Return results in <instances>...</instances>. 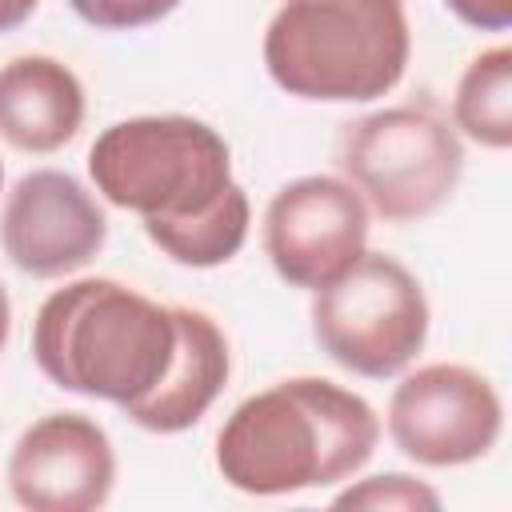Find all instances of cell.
<instances>
[{
    "label": "cell",
    "mask_w": 512,
    "mask_h": 512,
    "mask_svg": "<svg viewBox=\"0 0 512 512\" xmlns=\"http://www.w3.org/2000/svg\"><path fill=\"white\" fill-rule=\"evenodd\" d=\"M88 176L104 204L140 216L172 264L220 268L248 240L252 204L232 180L228 140L208 120L184 112L116 120L92 140Z\"/></svg>",
    "instance_id": "obj_1"
},
{
    "label": "cell",
    "mask_w": 512,
    "mask_h": 512,
    "mask_svg": "<svg viewBox=\"0 0 512 512\" xmlns=\"http://www.w3.org/2000/svg\"><path fill=\"white\" fill-rule=\"evenodd\" d=\"M376 408L328 380L288 376L244 396L216 432V472L244 496H296L352 480L380 444Z\"/></svg>",
    "instance_id": "obj_2"
},
{
    "label": "cell",
    "mask_w": 512,
    "mask_h": 512,
    "mask_svg": "<svg viewBox=\"0 0 512 512\" xmlns=\"http://www.w3.org/2000/svg\"><path fill=\"white\" fill-rule=\"evenodd\" d=\"M180 348V312L148 292L80 276L48 292L32 320V360L64 392L128 412L160 388Z\"/></svg>",
    "instance_id": "obj_3"
},
{
    "label": "cell",
    "mask_w": 512,
    "mask_h": 512,
    "mask_svg": "<svg viewBox=\"0 0 512 512\" xmlns=\"http://www.w3.org/2000/svg\"><path fill=\"white\" fill-rule=\"evenodd\" d=\"M268 80L312 104L388 96L412 60L404 0H280L264 28Z\"/></svg>",
    "instance_id": "obj_4"
},
{
    "label": "cell",
    "mask_w": 512,
    "mask_h": 512,
    "mask_svg": "<svg viewBox=\"0 0 512 512\" xmlns=\"http://www.w3.org/2000/svg\"><path fill=\"white\" fill-rule=\"evenodd\" d=\"M336 168L368 212L388 224H416L452 200L464 176V144L432 104H388L344 124Z\"/></svg>",
    "instance_id": "obj_5"
},
{
    "label": "cell",
    "mask_w": 512,
    "mask_h": 512,
    "mask_svg": "<svg viewBox=\"0 0 512 512\" xmlns=\"http://www.w3.org/2000/svg\"><path fill=\"white\" fill-rule=\"evenodd\" d=\"M308 324L332 364L364 380H392L424 352L432 312L408 264L364 252L344 276L312 292Z\"/></svg>",
    "instance_id": "obj_6"
},
{
    "label": "cell",
    "mask_w": 512,
    "mask_h": 512,
    "mask_svg": "<svg viewBox=\"0 0 512 512\" xmlns=\"http://www.w3.org/2000/svg\"><path fill=\"white\" fill-rule=\"evenodd\" d=\"M388 440L420 468H464L484 460L504 432L496 384L456 360L404 368L384 412Z\"/></svg>",
    "instance_id": "obj_7"
},
{
    "label": "cell",
    "mask_w": 512,
    "mask_h": 512,
    "mask_svg": "<svg viewBox=\"0 0 512 512\" xmlns=\"http://www.w3.org/2000/svg\"><path fill=\"white\" fill-rule=\"evenodd\" d=\"M368 204L344 176H296L280 184L260 220L272 272L300 292L344 276L368 252Z\"/></svg>",
    "instance_id": "obj_8"
},
{
    "label": "cell",
    "mask_w": 512,
    "mask_h": 512,
    "mask_svg": "<svg viewBox=\"0 0 512 512\" xmlns=\"http://www.w3.org/2000/svg\"><path fill=\"white\" fill-rule=\"evenodd\" d=\"M108 244L100 196L64 168H32L0 208V248L32 280H60L88 268Z\"/></svg>",
    "instance_id": "obj_9"
},
{
    "label": "cell",
    "mask_w": 512,
    "mask_h": 512,
    "mask_svg": "<svg viewBox=\"0 0 512 512\" xmlns=\"http://www.w3.org/2000/svg\"><path fill=\"white\" fill-rule=\"evenodd\" d=\"M4 480L28 512H96L116 488V448L92 416L48 412L16 436Z\"/></svg>",
    "instance_id": "obj_10"
},
{
    "label": "cell",
    "mask_w": 512,
    "mask_h": 512,
    "mask_svg": "<svg viewBox=\"0 0 512 512\" xmlns=\"http://www.w3.org/2000/svg\"><path fill=\"white\" fill-rule=\"evenodd\" d=\"M84 84L80 76L48 56L20 52L0 64V140L28 156L60 152L84 128Z\"/></svg>",
    "instance_id": "obj_11"
},
{
    "label": "cell",
    "mask_w": 512,
    "mask_h": 512,
    "mask_svg": "<svg viewBox=\"0 0 512 512\" xmlns=\"http://www.w3.org/2000/svg\"><path fill=\"white\" fill-rule=\"evenodd\" d=\"M176 312H180V348L168 376L152 396H144L124 412L136 428L156 436H176L200 424L232 376V348L224 328L204 308L176 304Z\"/></svg>",
    "instance_id": "obj_12"
},
{
    "label": "cell",
    "mask_w": 512,
    "mask_h": 512,
    "mask_svg": "<svg viewBox=\"0 0 512 512\" xmlns=\"http://www.w3.org/2000/svg\"><path fill=\"white\" fill-rule=\"evenodd\" d=\"M452 128L488 152L512 148V48L476 52L452 92Z\"/></svg>",
    "instance_id": "obj_13"
},
{
    "label": "cell",
    "mask_w": 512,
    "mask_h": 512,
    "mask_svg": "<svg viewBox=\"0 0 512 512\" xmlns=\"http://www.w3.org/2000/svg\"><path fill=\"white\" fill-rule=\"evenodd\" d=\"M336 508H368V512H436L444 496L408 472H376L364 480H344L340 492L332 496Z\"/></svg>",
    "instance_id": "obj_14"
},
{
    "label": "cell",
    "mask_w": 512,
    "mask_h": 512,
    "mask_svg": "<svg viewBox=\"0 0 512 512\" xmlns=\"http://www.w3.org/2000/svg\"><path fill=\"white\" fill-rule=\"evenodd\" d=\"M184 0H68V8L100 32H136L172 16Z\"/></svg>",
    "instance_id": "obj_15"
},
{
    "label": "cell",
    "mask_w": 512,
    "mask_h": 512,
    "mask_svg": "<svg viewBox=\"0 0 512 512\" xmlns=\"http://www.w3.org/2000/svg\"><path fill=\"white\" fill-rule=\"evenodd\" d=\"M440 4L476 32H504L512 24V0H440Z\"/></svg>",
    "instance_id": "obj_16"
},
{
    "label": "cell",
    "mask_w": 512,
    "mask_h": 512,
    "mask_svg": "<svg viewBox=\"0 0 512 512\" xmlns=\"http://www.w3.org/2000/svg\"><path fill=\"white\" fill-rule=\"evenodd\" d=\"M36 8L40 0H0V32H16L24 20H32Z\"/></svg>",
    "instance_id": "obj_17"
},
{
    "label": "cell",
    "mask_w": 512,
    "mask_h": 512,
    "mask_svg": "<svg viewBox=\"0 0 512 512\" xmlns=\"http://www.w3.org/2000/svg\"><path fill=\"white\" fill-rule=\"evenodd\" d=\"M8 336H12V300H8V288L0 284V352H4Z\"/></svg>",
    "instance_id": "obj_18"
},
{
    "label": "cell",
    "mask_w": 512,
    "mask_h": 512,
    "mask_svg": "<svg viewBox=\"0 0 512 512\" xmlns=\"http://www.w3.org/2000/svg\"><path fill=\"white\" fill-rule=\"evenodd\" d=\"M0 192H4V164H0Z\"/></svg>",
    "instance_id": "obj_19"
}]
</instances>
